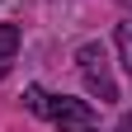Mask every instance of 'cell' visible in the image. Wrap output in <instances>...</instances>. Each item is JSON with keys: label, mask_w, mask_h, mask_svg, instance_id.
Segmentation results:
<instances>
[{"label": "cell", "mask_w": 132, "mask_h": 132, "mask_svg": "<svg viewBox=\"0 0 132 132\" xmlns=\"http://www.w3.org/2000/svg\"><path fill=\"white\" fill-rule=\"evenodd\" d=\"M24 104L38 113V118H47L52 127H61V132H99V113L85 99H66V94H47L43 85H28Z\"/></svg>", "instance_id": "1"}, {"label": "cell", "mask_w": 132, "mask_h": 132, "mask_svg": "<svg viewBox=\"0 0 132 132\" xmlns=\"http://www.w3.org/2000/svg\"><path fill=\"white\" fill-rule=\"evenodd\" d=\"M76 66H80V76H85V85H90V94L99 99V104H113V99H118V85H113V76H109L104 43H85L76 52Z\"/></svg>", "instance_id": "2"}, {"label": "cell", "mask_w": 132, "mask_h": 132, "mask_svg": "<svg viewBox=\"0 0 132 132\" xmlns=\"http://www.w3.org/2000/svg\"><path fill=\"white\" fill-rule=\"evenodd\" d=\"M19 57V24H0V76L14 66Z\"/></svg>", "instance_id": "3"}, {"label": "cell", "mask_w": 132, "mask_h": 132, "mask_svg": "<svg viewBox=\"0 0 132 132\" xmlns=\"http://www.w3.org/2000/svg\"><path fill=\"white\" fill-rule=\"evenodd\" d=\"M113 43H118V57H123L127 76H132V19H123V24H118V33H113Z\"/></svg>", "instance_id": "4"}, {"label": "cell", "mask_w": 132, "mask_h": 132, "mask_svg": "<svg viewBox=\"0 0 132 132\" xmlns=\"http://www.w3.org/2000/svg\"><path fill=\"white\" fill-rule=\"evenodd\" d=\"M118 132H132V113H127V118H123V123H118Z\"/></svg>", "instance_id": "5"}]
</instances>
